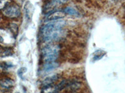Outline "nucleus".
I'll return each mask as SVG.
<instances>
[{"label":"nucleus","mask_w":125,"mask_h":93,"mask_svg":"<svg viewBox=\"0 0 125 93\" xmlns=\"http://www.w3.org/2000/svg\"><path fill=\"white\" fill-rule=\"evenodd\" d=\"M66 25V21L59 19L48 21L42 28L41 33L43 39L46 42H55L64 36L63 28Z\"/></svg>","instance_id":"nucleus-1"},{"label":"nucleus","mask_w":125,"mask_h":93,"mask_svg":"<svg viewBox=\"0 0 125 93\" xmlns=\"http://www.w3.org/2000/svg\"><path fill=\"white\" fill-rule=\"evenodd\" d=\"M60 47L58 45L49 44L42 50L43 60L46 63L55 62L60 55Z\"/></svg>","instance_id":"nucleus-2"},{"label":"nucleus","mask_w":125,"mask_h":93,"mask_svg":"<svg viewBox=\"0 0 125 93\" xmlns=\"http://www.w3.org/2000/svg\"><path fill=\"white\" fill-rule=\"evenodd\" d=\"M3 14L6 17L10 19H16L21 15V10L17 4H8L2 10Z\"/></svg>","instance_id":"nucleus-3"},{"label":"nucleus","mask_w":125,"mask_h":93,"mask_svg":"<svg viewBox=\"0 0 125 93\" xmlns=\"http://www.w3.org/2000/svg\"><path fill=\"white\" fill-rule=\"evenodd\" d=\"M58 4L55 2L51 1L49 3H46L43 8V13L45 15H48L53 12L57 11V7Z\"/></svg>","instance_id":"nucleus-4"},{"label":"nucleus","mask_w":125,"mask_h":93,"mask_svg":"<svg viewBox=\"0 0 125 93\" xmlns=\"http://www.w3.org/2000/svg\"><path fill=\"white\" fill-rule=\"evenodd\" d=\"M66 16L65 13L63 11H60L57 10L56 11L51 13V14L46 16V20L48 21H56V20H59L63 18Z\"/></svg>","instance_id":"nucleus-5"},{"label":"nucleus","mask_w":125,"mask_h":93,"mask_svg":"<svg viewBox=\"0 0 125 93\" xmlns=\"http://www.w3.org/2000/svg\"><path fill=\"white\" fill-rule=\"evenodd\" d=\"M58 79V75H53L51 76H48V77L46 78L42 82V87H46V86H51V85H54L57 80Z\"/></svg>","instance_id":"nucleus-6"},{"label":"nucleus","mask_w":125,"mask_h":93,"mask_svg":"<svg viewBox=\"0 0 125 93\" xmlns=\"http://www.w3.org/2000/svg\"><path fill=\"white\" fill-rule=\"evenodd\" d=\"M14 82L13 79L5 78L0 80V86L5 89H10L14 86Z\"/></svg>","instance_id":"nucleus-7"},{"label":"nucleus","mask_w":125,"mask_h":93,"mask_svg":"<svg viewBox=\"0 0 125 93\" xmlns=\"http://www.w3.org/2000/svg\"><path fill=\"white\" fill-rule=\"evenodd\" d=\"M59 66V64L56 62H47L44 64L43 66V69L46 71H48L53 70Z\"/></svg>","instance_id":"nucleus-8"},{"label":"nucleus","mask_w":125,"mask_h":93,"mask_svg":"<svg viewBox=\"0 0 125 93\" xmlns=\"http://www.w3.org/2000/svg\"><path fill=\"white\" fill-rule=\"evenodd\" d=\"M24 11H25L26 18H27L29 20V19L31 18V16H32V14H33V6L30 2H28V3L25 4Z\"/></svg>","instance_id":"nucleus-9"},{"label":"nucleus","mask_w":125,"mask_h":93,"mask_svg":"<svg viewBox=\"0 0 125 93\" xmlns=\"http://www.w3.org/2000/svg\"><path fill=\"white\" fill-rule=\"evenodd\" d=\"M63 11L66 14H67L71 16H76V17L80 16V13L78 12V10L74 8L71 7V6H68V7L64 8Z\"/></svg>","instance_id":"nucleus-10"},{"label":"nucleus","mask_w":125,"mask_h":93,"mask_svg":"<svg viewBox=\"0 0 125 93\" xmlns=\"http://www.w3.org/2000/svg\"><path fill=\"white\" fill-rule=\"evenodd\" d=\"M41 93H58V90L57 89L56 86L51 85L43 87Z\"/></svg>","instance_id":"nucleus-11"},{"label":"nucleus","mask_w":125,"mask_h":93,"mask_svg":"<svg viewBox=\"0 0 125 93\" xmlns=\"http://www.w3.org/2000/svg\"><path fill=\"white\" fill-rule=\"evenodd\" d=\"M106 54V52L102 50H97L93 54V61H97L102 58L104 55Z\"/></svg>","instance_id":"nucleus-12"},{"label":"nucleus","mask_w":125,"mask_h":93,"mask_svg":"<svg viewBox=\"0 0 125 93\" xmlns=\"http://www.w3.org/2000/svg\"><path fill=\"white\" fill-rule=\"evenodd\" d=\"M13 54V50L11 48H5L0 53L1 57H7V56H11Z\"/></svg>","instance_id":"nucleus-13"},{"label":"nucleus","mask_w":125,"mask_h":93,"mask_svg":"<svg viewBox=\"0 0 125 93\" xmlns=\"http://www.w3.org/2000/svg\"><path fill=\"white\" fill-rule=\"evenodd\" d=\"M10 30L12 32V33L13 34V35L14 36H16L18 34V25L15 24H11L10 25Z\"/></svg>","instance_id":"nucleus-14"},{"label":"nucleus","mask_w":125,"mask_h":93,"mask_svg":"<svg viewBox=\"0 0 125 93\" xmlns=\"http://www.w3.org/2000/svg\"><path fill=\"white\" fill-rule=\"evenodd\" d=\"M52 1L55 2V3H57L58 5L65 4V3H66L68 1V0H52Z\"/></svg>","instance_id":"nucleus-15"},{"label":"nucleus","mask_w":125,"mask_h":93,"mask_svg":"<svg viewBox=\"0 0 125 93\" xmlns=\"http://www.w3.org/2000/svg\"><path fill=\"white\" fill-rule=\"evenodd\" d=\"M24 69V68H20V69L18 71V75L20 76V78H21L22 76H23V73H24V72H25V71L23 72V70Z\"/></svg>","instance_id":"nucleus-16"},{"label":"nucleus","mask_w":125,"mask_h":93,"mask_svg":"<svg viewBox=\"0 0 125 93\" xmlns=\"http://www.w3.org/2000/svg\"><path fill=\"white\" fill-rule=\"evenodd\" d=\"M112 1L114 2H119V1H121V0H112Z\"/></svg>","instance_id":"nucleus-17"},{"label":"nucleus","mask_w":125,"mask_h":93,"mask_svg":"<svg viewBox=\"0 0 125 93\" xmlns=\"http://www.w3.org/2000/svg\"><path fill=\"white\" fill-rule=\"evenodd\" d=\"M19 1H20V2H21V3H23V1H24V0H19Z\"/></svg>","instance_id":"nucleus-18"},{"label":"nucleus","mask_w":125,"mask_h":93,"mask_svg":"<svg viewBox=\"0 0 125 93\" xmlns=\"http://www.w3.org/2000/svg\"><path fill=\"white\" fill-rule=\"evenodd\" d=\"M1 16H0V21H1Z\"/></svg>","instance_id":"nucleus-19"},{"label":"nucleus","mask_w":125,"mask_h":93,"mask_svg":"<svg viewBox=\"0 0 125 93\" xmlns=\"http://www.w3.org/2000/svg\"></svg>","instance_id":"nucleus-20"}]
</instances>
